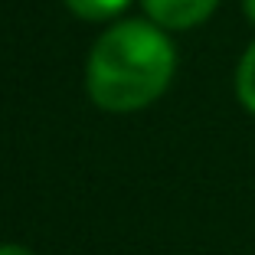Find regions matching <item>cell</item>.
I'll use <instances>...</instances> for the list:
<instances>
[{"label": "cell", "mask_w": 255, "mask_h": 255, "mask_svg": "<svg viewBox=\"0 0 255 255\" xmlns=\"http://www.w3.org/2000/svg\"><path fill=\"white\" fill-rule=\"evenodd\" d=\"M173 62V46L157 26L118 23L89 56V95L105 112H137L170 85Z\"/></svg>", "instance_id": "1"}, {"label": "cell", "mask_w": 255, "mask_h": 255, "mask_svg": "<svg viewBox=\"0 0 255 255\" xmlns=\"http://www.w3.org/2000/svg\"><path fill=\"white\" fill-rule=\"evenodd\" d=\"M219 0H144V10L150 13V20L170 30H187L196 26L216 10Z\"/></svg>", "instance_id": "2"}, {"label": "cell", "mask_w": 255, "mask_h": 255, "mask_svg": "<svg viewBox=\"0 0 255 255\" xmlns=\"http://www.w3.org/2000/svg\"><path fill=\"white\" fill-rule=\"evenodd\" d=\"M69 10L82 20H108L128 7V0H66Z\"/></svg>", "instance_id": "3"}, {"label": "cell", "mask_w": 255, "mask_h": 255, "mask_svg": "<svg viewBox=\"0 0 255 255\" xmlns=\"http://www.w3.org/2000/svg\"><path fill=\"white\" fill-rule=\"evenodd\" d=\"M236 92H239V102L255 112V43L249 46V53L239 62V75H236Z\"/></svg>", "instance_id": "4"}, {"label": "cell", "mask_w": 255, "mask_h": 255, "mask_svg": "<svg viewBox=\"0 0 255 255\" xmlns=\"http://www.w3.org/2000/svg\"><path fill=\"white\" fill-rule=\"evenodd\" d=\"M0 255H33V252H26L20 246H0Z\"/></svg>", "instance_id": "5"}, {"label": "cell", "mask_w": 255, "mask_h": 255, "mask_svg": "<svg viewBox=\"0 0 255 255\" xmlns=\"http://www.w3.org/2000/svg\"><path fill=\"white\" fill-rule=\"evenodd\" d=\"M242 7H246V16L255 23V0H242Z\"/></svg>", "instance_id": "6"}]
</instances>
